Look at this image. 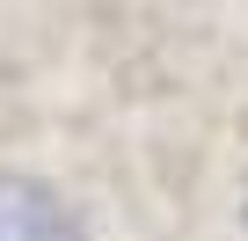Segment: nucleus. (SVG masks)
Listing matches in <instances>:
<instances>
[{
  "mask_svg": "<svg viewBox=\"0 0 248 241\" xmlns=\"http://www.w3.org/2000/svg\"><path fill=\"white\" fill-rule=\"evenodd\" d=\"M0 241H80V219L44 176L0 168Z\"/></svg>",
  "mask_w": 248,
  "mask_h": 241,
  "instance_id": "f257e3e1",
  "label": "nucleus"
}]
</instances>
